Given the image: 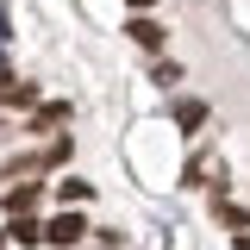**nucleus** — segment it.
Wrapping results in <instances>:
<instances>
[{
    "mask_svg": "<svg viewBox=\"0 0 250 250\" xmlns=\"http://www.w3.org/2000/svg\"><path fill=\"white\" fill-rule=\"evenodd\" d=\"M82 231H88V225H82V213H69V207H62L57 219H50V225H44V238H50V244H82Z\"/></svg>",
    "mask_w": 250,
    "mask_h": 250,
    "instance_id": "1",
    "label": "nucleus"
},
{
    "mask_svg": "<svg viewBox=\"0 0 250 250\" xmlns=\"http://www.w3.org/2000/svg\"><path fill=\"white\" fill-rule=\"evenodd\" d=\"M62 119H69V106H62V100H44V106L31 113V131H57Z\"/></svg>",
    "mask_w": 250,
    "mask_h": 250,
    "instance_id": "2",
    "label": "nucleus"
},
{
    "mask_svg": "<svg viewBox=\"0 0 250 250\" xmlns=\"http://www.w3.org/2000/svg\"><path fill=\"white\" fill-rule=\"evenodd\" d=\"M175 125L182 131H200L207 125V100H175Z\"/></svg>",
    "mask_w": 250,
    "mask_h": 250,
    "instance_id": "3",
    "label": "nucleus"
},
{
    "mask_svg": "<svg viewBox=\"0 0 250 250\" xmlns=\"http://www.w3.org/2000/svg\"><path fill=\"white\" fill-rule=\"evenodd\" d=\"M131 38H138V44H144V50H156V44H163V25H156V19H144V13H138V19H131Z\"/></svg>",
    "mask_w": 250,
    "mask_h": 250,
    "instance_id": "4",
    "label": "nucleus"
},
{
    "mask_svg": "<svg viewBox=\"0 0 250 250\" xmlns=\"http://www.w3.org/2000/svg\"><path fill=\"white\" fill-rule=\"evenodd\" d=\"M6 238H13V244H38V238H44V225H31L25 213H13V225H6Z\"/></svg>",
    "mask_w": 250,
    "mask_h": 250,
    "instance_id": "5",
    "label": "nucleus"
},
{
    "mask_svg": "<svg viewBox=\"0 0 250 250\" xmlns=\"http://www.w3.org/2000/svg\"><path fill=\"white\" fill-rule=\"evenodd\" d=\"M31 207H38V188H13L6 194V213H31Z\"/></svg>",
    "mask_w": 250,
    "mask_h": 250,
    "instance_id": "6",
    "label": "nucleus"
},
{
    "mask_svg": "<svg viewBox=\"0 0 250 250\" xmlns=\"http://www.w3.org/2000/svg\"><path fill=\"white\" fill-rule=\"evenodd\" d=\"M31 100H38V88H25V82L19 88H0V106H31Z\"/></svg>",
    "mask_w": 250,
    "mask_h": 250,
    "instance_id": "7",
    "label": "nucleus"
},
{
    "mask_svg": "<svg viewBox=\"0 0 250 250\" xmlns=\"http://www.w3.org/2000/svg\"><path fill=\"white\" fill-rule=\"evenodd\" d=\"M57 194H62V207H75V200H88V182H62Z\"/></svg>",
    "mask_w": 250,
    "mask_h": 250,
    "instance_id": "8",
    "label": "nucleus"
},
{
    "mask_svg": "<svg viewBox=\"0 0 250 250\" xmlns=\"http://www.w3.org/2000/svg\"><path fill=\"white\" fill-rule=\"evenodd\" d=\"M238 250H250V225H238Z\"/></svg>",
    "mask_w": 250,
    "mask_h": 250,
    "instance_id": "9",
    "label": "nucleus"
},
{
    "mask_svg": "<svg viewBox=\"0 0 250 250\" xmlns=\"http://www.w3.org/2000/svg\"><path fill=\"white\" fill-rule=\"evenodd\" d=\"M125 6H138V13H144V6H156V0H125Z\"/></svg>",
    "mask_w": 250,
    "mask_h": 250,
    "instance_id": "10",
    "label": "nucleus"
},
{
    "mask_svg": "<svg viewBox=\"0 0 250 250\" xmlns=\"http://www.w3.org/2000/svg\"><path fill=\"white\" fill-rule=\"evenodd\" d=\"M0 82H13V75H6V57H0Z\"/></svg>",
    "mask_w": 250,
    "mask_h": 250,
    "instance_id": "11",
    "label": "nucleus"
}]
</instances>
